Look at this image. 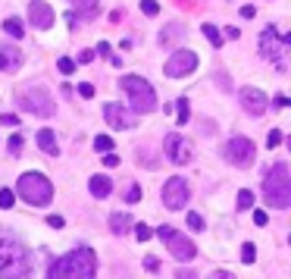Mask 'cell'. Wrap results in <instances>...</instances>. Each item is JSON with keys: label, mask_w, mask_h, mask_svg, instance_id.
<instances>
[{"label": "cell", "mask_w": 291, "mask_h": 279, "mask_svg": "<svg viewBox=\"0 0 291 279\" xmlns=\"http://www.w3.org/2000/svg\"><path fill=\"white\" fill-rule=\"evenodd\" d=\"M31 273V254L13 232L0 229V279H25Z\"/></svg>", "instance_id": "obj_1"}, {"label": "cell", "mask_w": 291, "mask_h": 279, "mask_svg": "<svg viewBox=\"0 0 291 279\" xmlns=\"http://www.w3.org/2000/svg\"><path fill=\"white\" fill-rule=\"evenodd\" d=\"M94 273H97V254L91 248H75L50 264L47 279H94Z\"/></svg>", "instance_id": "obj_2"}, {"label": "cell", "mask_w": 291, "mask_h": 279, "mask_svg": "<svg viewBox=\"0 0 291 279\" xmlns=\"http://www.w3.org/2000/svg\"><path fill=\"white\" fill-rule=\"evenodd\" d=\"M263 198H266V204L276 207V210L291 207V173H288L285 160L272 163L269 176L263 179Z\"/></svg>", "instance_id": "obj_3"}, {"label": "cell", "mask_w": 291, "mask_h": 279, "mask_svg": "<svg viewBox=\"0 0 291 279\" xmlns=\"http://www.w3.org/2000/svg\"><path fill=\"white\" fill-rule=\"evenodd\" d=\"M122 91L128 94V104H132V113H153L160 104H157V91L147 79L141 75H122Z\"/></svg>", "instance_id": "obj_4"}, {"label": "cell", "mask_w": 291, "mask_h": 279, "mask_svg": "<svg viewBox=\"0 0 291 279\" xmlns=\"http://www.w3.org/2000/svg\"><path fill=\"white\" fill-rule=\"evenodd\" d=\"M16 191H19L22 201H29V204H35V207H44V204L54 201V185H50V179L44 173H35V170L19 176Z\"/></svg>", "instance_id": "obj_5"}, {"label": "cell", "mask_w": 291, "mask_h": 279, "mask_svg": "<svg viewBox=\"0 0 291 279\" xmlns=\"http://www.w3.org/2000/svg\"><path fill=\"white\" fill-rule=\"evenodd\" d=\"M16 100H19V107L31 116H44L47 120V116L57 113V104H54V97H50V91L41 88V85H25L19 94H16Z\"/></svg>", "instance_id": "obj_6"}, {"label": "cell", "mask_w": 291, "mask_h": 279, "mask_svg": "<svg viewBox=\"0 0 291 279\" xmlns=\"http://www.w3.org/2000/svg\"><path fill=\"white\" fill-rule=\"evenodd\" d=\"M157 235H160V242L166 245V251H169L175 260H182V264H185V260H194V257H198L194 242L188 239V235H182L178 229H173V226H160Z\"/></svg>", "instance_id": "obj_7"}, {"label": "cell", "mask_w": 291, "mask_h": 279, "mask_svg": "<svg viewBox=\"0 0 291 279\" xmlns=\"http://www.w3.org/2000/svg\"><path fill=\"white\" fill-rule=\"evenodd\" d=\"M222 157H226L232 166H238V170H244V166L254 163L257 148H254L251 138H244V135H232V138L222 145Z\"/></svg>", "instance_id": "obj_8"}, {"label": "cell", "mask_w": 291, "mask_h": 279, "mask_svg": "<svg viewBox=\"0 0 291 279\" xmlns=\"http://www.w3.org/2000/svg\"><path fill=\"white\" fill-rule=\"evenodd\" d=\"M198 69V54L188 47H175L173 57L166 60V75L169 79H182V75H191Z\"/></svg>", "instance_id": "obj_9"}, {"label": "cell", "mask_w": 291, "mask_h": 279, "mask_svg": "<svg viewBox=\"0 0 291 279\" xmlns=\"http://www.w3.org/2000/svg\"><path fill=\"white\" fill-rule=\"evenodd\" d=\"M291 44V35H279L276 25H266V29L260 31V54L269 57V60H279L282 50Z\"/></svg>", "instance_id": "obj_10"}, {"label": "cell", "mask_w": 291, "mask_h": 279, "mask_svg": "<svg viewBox=\"0 0 291 279\" xmlns=\"http://www.w3.org/2000/svg\"><path fill=\"white\" fill-rule=\"evenodd\" d=\"M163 151H166V157L173 160L175 166H185V163H191V145H188V138L185 135H178V132H173V135H166V141H163Z\"/></svg>", "instance_id": "obj_11"}, {"label": "cell", "mask_w": 291, "mask_h": 279, "mask_svg": "<svg viewBox=\"0 0 291 279\" xmlns=\"http://www.w3.org/2000/svg\"><path fill=\"white\" fill-rule=\"evenodd\" d=\"M185 201H188V182H185V176H173V179H166V185H163V204L169 210H182Z\"/></svg>", "instance_id": "obj_12"}, {"label": "cell", "mask_w": 291, "mask_h": 279, "mask_svg": "<svg viewBox=\"0 0 291 279\" xmlns=\"http://www.w3.org/2000/svg\"><path fill=\"white\" fill-rule=\"evenodd\" d=\"M29 22L35 25V29H50L54 25V10H50V3H44V0H31L29 3Z\"/></svg>", "instance_id": "obj_13"}, {"label": "cell", "mask_w": 291, "mask_h": 279, "mask_svg": "<svg viewBox=\"0 0 291 279\" xmlns=\"http://www.w3.org/2000/svg\"><path fill=\"white\" fill-rule=\"evenodd\" d=\"M241 107L247 110L251 116H263L266 113V94H263L260 88H241Z\"/></svg>", "instance_id": "obj_14"}, {"label": "cell", "mask_w": 291, "mask_h": 279, "mask_svg": "<svg viewBox=\"0 0 291 279\" xmlns=\"http://www.w3.org/2000/svg\"><path fill=\"white\" fill-rule=\"evenodd\" d=\"M104 116H107V123L113 125V129H135V113L125 110V107H119V104H107Z\"/></svg>", "instance_id": "obj_15"}, {"label": "cell", "mask_w": 291, "mask_h": 279, "mask_svg": "<svg viewBox=\"0 0 291 279\" xmlns=\"http://www.w3.org/2000/svg\"><path fill=\"white\" fill-rule=\"evenodd\" d=\"M88 188H91L94 198H107V194L113 191V179H110V176H91Z\"/></svg>", "instance_id": "obj_16"}, {"label": "cell", "mask_w": 291, "mask_h": 279, "mask_svg": "<svg viewBox=\"0 0 291 279\" xmlns=\"http://www.w3.org/2000/svg\"><path fill=\"white\" fill-rule=\"evenodd\" d=\"M178 38H185V25L173 22V25H166V29H160V44L163 47H173Z\"/></svg>", "instance_id": "obj_17"}, {"label": "cell", "mask_w": 291, "mask_h": 279, "mask_svg": "<svg viewBox=\"0 0 291 279\" xmlns=\"http://www.w3.org/2000/svg\"><path fill=\"white\" fill-rule=\"evenodd\" d=\"M38 148L44 151V154H50V157H57V154H59L57 138H54V132H50V129H41V132H38Z\"/></svg>", "instance_id": "obj_18"}, {"label": "cell", "mask_w": 291, "mask_h": 279, "mask_svg": "<svg viewBox=\"0 0 291 279\" xmlns=\"http://www.w3.org/2000/svg\"><path fill=\"white\" fill-rule=\"evenodd\" d=\"M22 63V54H16L13 47H0V72L3 69H16Z\"/></svg>", "instance_id": "obj_19"}, {"label": "cell", "mask_w": 291, "mask_h": 279, "mask_svg": "<svg viewBox=\"0 0 291 279\" xmlns=\"http://www.w3.org/2000/svg\"><path fill=\"white\" fill-rule=\"evenodd\" d=\"M75 16H94L100 10V0H69Z\"/></svg>", "instance_id": "obj_20"}, {"label": "cell", "mask_w": 291, "mask_h": 279, "mask_svg": "<svg viewBox=\"0 0 291 279\" xmlns=\"http://www.w3.org/2000/svg\"><path fill=\"white\" fill-rule=\"evenodd\" d=\"M110 229H113L116 235H125L128 229H132V217L128 214H113L110 217Z\"/></svg>", "instance_id": "obj_21"}, {"label": "cell", "mask_w": 291, "mask_h": 279, "mask_svg": "<svg viewBox=\"0 0 291 279\" xmlns=\"http://www.w3.org/2000/svg\"><path fill=\"white\" fill-rule=\"evenodd\" d=\"M3 31H6V35H13L16 41H19V38L25 35V29H22V22H19V19H16V16H10V19H3Z\"/></svg>", "instance_id": "obj_22"}, {"label": "cell", "mask_w": 291, "mask_h": 279, "mask_svg": "<svg viewBox=\"0 0 291 279\" xmlns=\"http://www.w3.org/2000/svg\"><path fill=\"white\" fill-rule=\"evenodd\" d=\"M201 31H204V38H207L213 47H219V44H222V31L216 29V25H210V22H207V25H201Z\"/></svg>", "instance_id": "obj_23"}, {"label": "cell", "mask_w": 291, "mask_h": 279, "mask_svg": "<svg viewBox=\"0 0 291 279\" xmlns=\"http://www.w3.org/2000/svg\"><path fill=\"white\" fill-rule=\"evenodd\" d=\"M251 207H254V191L241 188V191H238V210H251Z\"/></svg>", "instance_id": "obj_24"}, {"label": "cell", "mask_w": 291, "mask_h": 279, "mask_svg": "<svg viewBox=\"0 0 291 279\" xmlns=\"http://www.w3.org/2000/svg\"><path fill=\"white\" fill-rule=\"evenodd\" d=\"M57 69L63 72V75H72V72H75V60H72V57H59V60H57Z\"/></svg>", "instance_id": "obj_25"}, {"label": "cell", "mask_w": 291, "mask_h": 279, "mask_svg": "<svg viewBox=\"0 0 291 279\" xmlns=\"http://www.w3.org/2000/svg\"><path fill=\"white\" fill-rule=\"evenodd\" d=\"M94 148L110 154V151H113V138H110V135H97V138H94Z\"/></svg>", "instance_id": "obj_26"}, {"label": "cell", "mask_w": 291, "mask_h": 279, "mask_svg": "<svg viewBox=\"0 0 291 279\" xmlns=\"http://www.w3.org/2000/svg\"><path fill=\"white\" fill-rule=\"evenodd\" d=\"M16 204V194L10 188H0V210H10Z\"/></svg>", "instance_id": "obj_27"}, {"label": "cell", "mask_w": 291, "mask_h": 279, "mask_svg": "<svg viewBox=\"0 0 291 279\" xmlns=\"http://www.w3.org/2000/svg\"><path fill=\"white\" fill-rule=\"evenodd\" d=\"M241 260H244V264H254V260H257V248H254L251 242L241 245Z\"/></svg>", "instance_id": "obj_28"}, {"label": "cell", "mask_w": 291, "mask_h": 279, "mask_svg": "<svg viewBox=\"0 0 291 279\" xmlns=\"http://www.w3.org/2000/svg\"><path fill=\"white\" fill-rule=\"evenodd\" d=\"M135 226V235H138V242H147L150 235H153V229L150 226H144V223H132Z\"/></svg>", "instance_id": "obj_29"}, {"label": "cell", "mask_w": 291, "mask_h": 279, "mask_svg": "<svg viewBox=\"0 0 291 279\" xmlns=\"http://www.w3.org/2000/svg\"><path fill=\"white\" fill-rule=\"evenodd\" d=\"M188 226H191V232L207 229V226H204V217H201V214H188Z\"/></svg>", "instance_id": "obj_30"}, {"label": "cell", "mask_w": 291, "mask_h": 279, "mask_svg": "<svg viewBox=\"0 0 291 279\" xmlns=\"http://www.w3.org/2000/svg\"><path fill=\"white\" fill-rule=\"evenodd\" d=\"M178 125H188V97H178Z\"/></svg>", "instance_id": "obj_31"}, {"label": "cell", "mask_w": 291, "mask_h": 279, "mask_svg": "<svg viewBox=\"0 0 291 279\" xmlns=\"http://www.w3.org/2000/svg\"><path fill=\"white\" fill-rule=\"evenodd\" d=\"M141 10H144V16H157L160 3H157V0H141Z\"/></svg>", "instance_id": "obj_32"}, {"label": "cell", "mask_w": 291, "mask_h": 279, "mask_svg": "<svg viewBox=\"0 0 291 279\" xmlns=\"http://www.w3.org/2000/svg\"><path fill=\"white\" fill-rule=\"evenodd\" d=\"M125 201H128V204H138V201H141V185H132L128 194H125Z\"/></svg>", "instance_id": "obj_33"}, {"label": "cell", "mask_w": 291, "mask_h": 279, "mask_svg": "<svg viewBox=\"0 0 291 279\" xmlns=\"http://www.w3.org/2000/svg\"><path fill=\"white\" fill-rule=\"evenodd\" d=\"M10 151H13L16 157H19V151H22V135H19V132H16L13 138H10Z\"/></svg>", "instance_id": "obj_34"}, {"label": "cell", "mask_w": 291, "mask_h": 279, "mask_svg": "<svg viewBox=\"0 0 291 279\" xmlns=\"http://www.w3.org/2000/svg\"><path fill=\"white\" fill-rule=\"evenodd\" d=\"M266 145H269V148H279V145H282V132H279V129H272V132H269Z\"/></svg>", "instance_id": "obj_35"}, {"label": "cell", "mask_w": 291, "mask_h": 279, "mask_svg": "<svg viewBox=\"0 0 291 279\" xmlns=\"http://www.w3.org/2000/svg\"><path fill=\"white\" fill-rule=\"evenodd\" d=\"M254 223H257V226H269V217H266V210H254Z\"/></svg>", "instance_id": "obj_36"}, {"label": "cell", "mask_w": 291, "mask_h": 279, "mask_svg": "<svg viewBox=\"0 0 291 279\" xmlns=\"http://www.w3.org/2000/svg\"><path fill=\"white\" fill-rule=\"evenodd\" d=\"M79 94H82V97H94V85H91V82H82V85H79Z\"/></svg>", "instance_id": "obj_37"}, {"label": "cell", "mask_w": 291, "mask_h": 279, "mask_svg": "<svg viewBox=\"0 0 291 279\" xmlns=\"http://www.w3.org/2000/svg\"><path fill=\"white\" fill-rule=\"evenodd\" d=\"M94 57H97V54H94V50L88 47V50H82V54H79V60H75V63H91Z\"/></svg>", "instance_id": "obj_38"}, {"label": "cell", "mask_w": 291, "mask_h": 279, "mask_svg": "<svg viewBox=\"0 0 291 279\" xmlns=\"http://www.w3.org/2000/svg\"><path fill=\"white\" fill-rule=\"evenodd\" d=\"M207 279H235V276L229 273V270H213V273H210Z\"/></svg>", "instance_id": "obj_39"}, {"label": "cell", "mask_w": 291, "mask_h": 279, "mask_svg": "<svg viewBox=\"0 0 291 279\" xmlns=\"http://www.w3.org/2000/svg\"><path fill=\"white\" fill-rule=\"evenodd\" d=\"M47 226H50V229H63V217H47Z\"/></svg>", "instance_id": "obj_40"}, {"label": "cell", "mask_w": 291, "mask_h": 279, "mask_svg": "<svg viewBox=\"0 0 291 279\" xmlns=\"http://www.w3.org/2000/svg\"><path fill=\"white\" fill-rule=\"evenodd\" d=\"M104 166H110V170L119 166V154H104Z\"/></svg>", "instance_id": "obj_41"}, {"label": "cell", "mask_w": 291, "mask_h": 279, "mask_svg": "<svg viewBox=\"0 0 291 279\" xmlns=\"http://www.w3.org/2000/svg\"><path fill=\"white\" fill-rule=\"evenodd\" d=\"M94 54H100V57H110V60H113V54H110V44H107V41H100Z\"/></svg>", "instance_id": "obj_42"}, {"label": "cell", "mask_w": 291, "mask_h": 279, "mask_svg": "<svg viewBox=\"0 0 291 279\" xmlns=\"http://www.w3.org/2000/svg\"><path fill=\"white\" fill-rule=\"evenodd\" d=\"M0 125H19V120H16L13 113H3V116H0Z\"/></svg>", "instance_id": "obj_43"}, {"label": "cell", "mask_w": 291, "mask_h": 279, "mask_svg": "<svg viewBox=\"0 0 291 279\" xmlns=\"http://www.w3.org/2000/svg\"><path fill=\"white\" fill-rule=\"evenodd\" d=\"M175 279H198V273H191V270H175Z\"/></svg>", "instance_id": "obj_44"}, {"label": "cell", "mask_w": 291, "mask_h": 279, "mask_svg": "<svg viewBox=\"0 0 291 279\" xmlns=\"http://www.w3.org/2000/svg\"><path fill=\"white\" fill-rule=\"evenodd\" d=\"M238 35H241V31H238V29H235V25H229V29H226V31H222V38H232V41H235Z\"/></svg>", "instance_id": "obj_45"}, {"label": "cell", "mask_w": 291, "mask_h": 279, "mask_svg": "<svg viewBox=\"0 0 291 279\" xmlns=\"http://www.w3.org/2000/svg\"><path fill=\"white\" fill-rule=\"evenodd\" d=\"M254 13H257V10H254L251 3H247V6H241V16H244V19H254Z\"/></svg>", "instance_id": "obj_46"}, {"label": "cell", "mask_w": 291, "mask_h": 279, "mask_svg": "<svg viewBox=\"0 0 291 279\" xmlns=\"http://www.w3.org/2000/svg\"><path fill=\"white\" fill-rule=\"evenodd\" d=\"M144 267H147V270H157L160 260H157V257H144Z\"/></svg>", "instance_id": "obj_47"}, {"label": "cell", "mask_w": 291, "mask_h": 279, "mask_svg": "<svg viewBox=\"0 0 291 279\" xmlns=\"http://www.w3.org/2000/svg\"><path fill=\"white\" fill-rule=\"evenodd\" d=\"M276 107L285 110V107H288V97H285V94H279V97H276Z\"/></svg>", "instance_id": "obj_48"}]
</instances>
